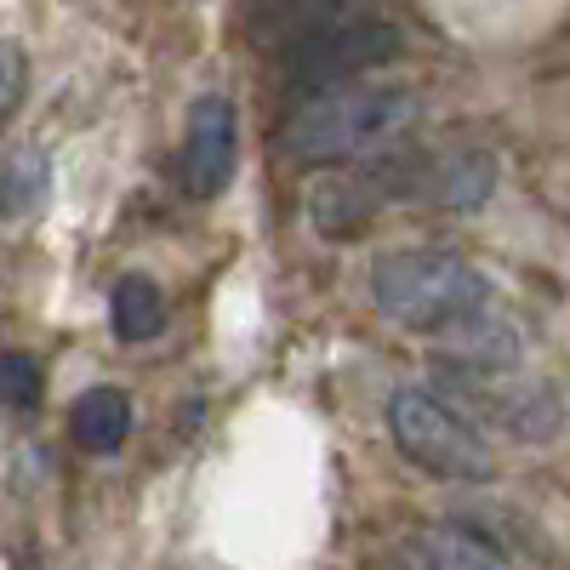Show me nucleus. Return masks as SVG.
Listing matches in <instances>:
<instances>
[{
  "mask_svg": "<svg viewBox=\"0 0 570 570\" xmlns=\"http://www.w3.org/2000/svg\"><path fill=\"white\" fill-rule=\"evenodd\" d=\"M416 98L405 86H331L314 91V98L285 120L279 131V149L292 160L308 166H337V160H365V155H383L389 142L411 126Z\"/></svg>",
  "mask_w": 570,
  "mask_h": 570,
  "instance_id": "2",
  "label": "nucleus"
},
{
  "mask_svg": "<svg viewBox=\"0 0 570 570\" xmlns=\"http://www.w3.org/2000/svg\"><path fill=\"white\" fill-rule=\"evenodd\" d=\"M491 279L462 263L456 252H440V246H405V252H383L371 263V303L383 320L405 325V331H422V337H456L473 320L497 314L491 303Z\"/></svg>",
  "mask_w": 570,
  "mask_h": 570,
  "instance_id": "1",
  "label": "nucleus"
},
{
  "mask_svg": "<svg viewBox=\"0 0 570 570\" xmlns=\"http://www.w3.org/2000/svg\"><path fill=\"white\" fill-rule=\"evenodd\" d=\"M109 325L120 343H149L155 331L166 325V297L149 274H126L109 297Z\"/></svg>",
  "mask_w": 570,
  "mask_h": 570,
  "instance_id": "9",
  "label": "nucleus"
},
{
  "mask_svg": "<svg viewBox=\"0 0 570 570\" xmlns=\"http://www.w3.org/2000/svg\"><path fill=\"white\" fill-rule=\"evenodd\" d=\"M389 434L422 473H434V480L480 485V480H491V468H497L480 428H473L468 416H456L445 400L422 394V389H400L389 400Z\"/></svg>",
  "mask_w": 570,
  "mask_h": 570,
  "instance_id": "3",
  "label": "nucleus"
},
{
  "mask_svg": "<svg viewBox=\"0 0 570 570\" xmlns=\"http://www.w3.org/2000/svg\"><path fill=\"white\" fill-rule=\"evenodd\" d=\"M411 553L422 570H513L485 531H468V525H428L411 537Z\"/></svg>",
  "mask_w": 570,
  "mask_h": 570,
  "instance_id": "7",
  "label": "nucleus"
},
{
  "mask_svg": "<svg viewBox=\"0 0 570 570\" xmlns=\"http://www.w3.org/2000/svg\"><path fill=\"white\" fill-rule=\"evenodd\" d=\"M46 200V160L40 155H18L7 166V177H0V212L7 217H23Z\"/></svg>",
  "mask_w": 570,
  "mask_h": 570,
  "instance_id": "10",
  "label": "nucleus"
},
{
  "mask_svg": "<svg viewBox=\"0 0 570 570\" xmlns=\"http://www.w3.org/2000/svg\"><path fill=\"white\" fill-rule=\"evenodd\" d=\"M18 98H23V58H18V46L0 40V115H7Z\"/></svg>",
  "mask_w": 570,
  "mask_h": 570,
  "instance_id": "12",
  "label": "nucleus"
},
{
  "mask_svg": "<svg viewBox=\"0 0 570 570\" xmlns=\"http://www.w3.org/2000/svg\"><path fill=\"white\" fill-rule=\"evenodd\" d=\"M69 434L86 451H120L131 434V400L120 389H86L69 411Z\"/></svg>",
  "mask_w": 570,
  "mask_h": 570,
  "instance_id": "8",
  "label": "nucleus"
},
{
  "mask_svg": "<svg viewBox=\"0 0 570 570\" xmlns=\"http://www.w3.org/2000/svg\"><path fill=\"white\" fill-rule=\"evenodd\" d=\"M360 18H371V0H246L252 35L274 40L279 52H285V46H297V40H308V35L360 23Z\"/></svg>",
  "mask_w": 570,
  "mask_h": 570,
  "instance_id": "6",
  "label": "nucleus"
},
{
  "mask_svg": "<svg viewBox=\"0 0 570 570\" xmlns=\"http://www.w3.org/2000/svg\"><path fill=\"white\" fill-rule=\"evenodd\" d=\"M394 52H400V29L376 23V18H360V23H343V29H325V35H308L297 46H285L279 52V80L314 86V91L354 86V75L389 63Z\"/></svg>",
  "mask_w": 570,
  "mask_h": 570,
  "instance_id": "4",
  "label": "nucleus"
},
{
  "mask_svg": "<svg viewBox=\"0 0 570 570\" xmlns=\"http://www.w3.org/2000/svg\"><path fill=\"white\" fill-rule=\"evenodd\" d=\"M234 160H240V126H234V104L228 98H200L188 109V131H183V188L195 200H212L228 188Z\"/></svg>",
  "mask_w": 570,
  "mask_h": 570,
  "instance_id": "5",
  "label": "nucleus"
},
{
  "mask_svg": "<svg viewBox=\"0 0 570 570\" xmlns=\"http://www.w3.org/2000/svg\"><path fill=\"white\" fill-rule=\"evenodd\" d=\"M40 389H46V376L29 354H0V405L29 411V405H40Z\"/></svg>",
  "mask_w": 570,
  "mask_h": 570,
  "instance_id": "11",
  "label": "nucleus"
}]
</instances>
